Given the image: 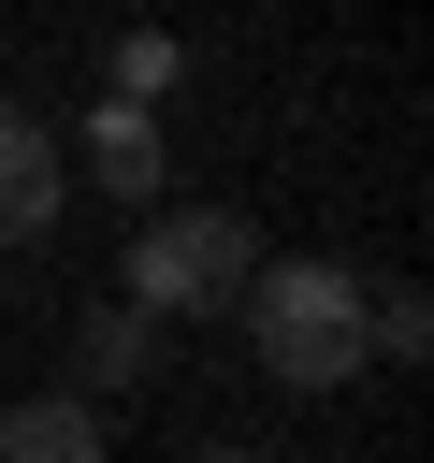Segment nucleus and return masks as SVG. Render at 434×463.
<instances>
[{
	"label": "nucleus",
	"mask_w": 434,
	"mask_h": 463,
	"mask_svg": "<svg viewBox=\"0 0 434 463\" xmlns=\"http://www.w3.org/2000/svg\"><path fill=\"white\" fill-rule=\"evenodd\" d=\"M246 347L289 391H347L362 376V275L347 260H260L246 275Z\"/></svg>",
	"instance_id": "nucleus-1"
},
{
	"label": "nucleus",
	"mask_w": 434,
	"mask_h": 463,
	"mask_svg": "<svg viewBox=\"0 0 434 463\" xmlns=\"http://www.w3.org/2000/svg\"><path fill=\"white\" fill-rule=\"evenodd\" d=\"M246 275H260V246H246L231 203H145V232H130V318H217Z\"/></svg>",
	"instance_id": "nucleus-2"
},
{
	"label": "nucleus",
	"mask_w": 434,
	"mask_h": 463,
	"mask_svg": "<svg viewBox=\"0 0 434 463\" xmlns=\"http://www.w3.org/2000/svg\"><path fill=\"white\" fill-rule=\"evenodd\" d=\"M29 232H58V130L29 101H0V246H29Z\"/></svg>",
	"instance_id": "nucleus-3"
},
{
	"label": "nucleus",
	"mask_w": 434,
	"mask_h": 463,
	"mask_svg": "<svg viewBox=\"0 0 434 463\" xmlns=\"http://www.w3.org/2000/svg\"><path fill=\"white\" fill-rule=\"evenodd\" d=\"M0 463H101V405H87V391L0 405Z\"/></svg>",
	"instance_id": "nucleus-4"
},
{
	"label": "nucleus",
	"mask_w": 434,
	"mask_h": 463,
	"mask_svg": "<svg viewBox=\"0 0 434 463\" xmlns=\"http://www.w3.org/2000/svg\"><path fill=\"white\" fill-rule=\"evenodd\" d=\"M87 174H101L116 203H159V116H145V101H101V116H87Z\"/></svg>",
	"instance_id": "nucleus-5"
},
{
	"label": "nucleus",
	"mask_w": 434,
	"mask_h": 463,
	"mask_svg": "<svg viewBox=\"0 0 434 463\" xmlns=\"http://www.w3.org/2000/svg\"><path fill=\"white\" fill-rule=\"evenodd\" d=\"M159 362V318H130V304H87V333H72V376L87 391H130Z\"/></svg>",
	"instance_id": "nucleus-6"
},
{
	"label": "nucleus",
	"mask_w": 434,
	"mask_h": 463,
	"mask_svg": "<svg viewBox=\"0 0 434 463\" xmlns=\"http://www.w3.org/2000/svg\"><path fill=\"white\" fill-rule=\"evenodd\" d=\"M159 87H174V29H130V43H116V87H101V101H159Z\"/></svg>",
	"instance_id": "nucleus-7"
},
{
	"label": "nucleus",
	"mask_w": 434,
	"mask_h": 463,
	"mask_svg": "<svg viewBox=\"0 0 434 463\" xmlns=\"http://www.w3.org/2000/svg\"><path fill=\"white\" fill-rule=\"evenodd\" d=\"M188 463H275V449H188Z\"/></svg>",
	"instance_id": "nucleus-8"
}]
</instances>
